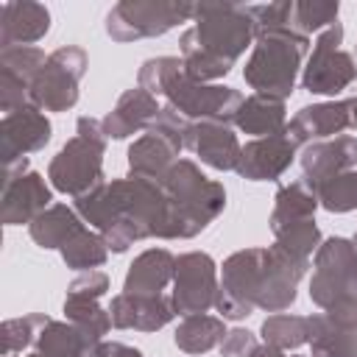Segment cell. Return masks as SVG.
<instances>
[{"label":"cell","mask_w":357,"mask_h":357,"mask_svg":"<svg viewBox=\"0 0 357 357\" xmlns=\"http://www.w3.org/2000/svg\"><path fill=\"white\" fill-rule=\"evenodd\" d=\"M310 357H357V329L332 324L324 312L310 315Z\"/></svg>","instance_id":"83f0119b"},{"label":"cell","mask_w":357,"mask_h":357,"mask_svg":"<svg viewBox=\"0 0 357 357\" xmlns=\"http://www.w3.org/2000/svg\"><path fill=\"white\" fill-rule=\"evenodd\" d=\"M86 357H142V351L126 343H98L86 351Z\"/></svg>","instance_id":"74e56055"},{"label":"cell","mask_w":357,"mask_h":357,"mask_svg":"<svg viewBox=\"0 0 357 357\" xmlns=\"http://www.w3.org/2000/svg\"><path fill=\"white\" fill-rule=\"evenodd\" d=\"M310 268V259L293 257L279 243L268 248H245L223 262V282L218 284L215 310L240 321L254 307L282 312L296 301V284Z\"/></svg>","instance_id":"6da1fadb"},{"label":"cell","mask_w":357,"mask_h":357,"mask_svg":"<svg viewBox=\"0 0 357 357\" xmlns=\"http://www.w3.org/2000/svg\"><path fill=\"white\" fill-rule=\"evenodd\" d=\"M351 126V103L349 100H329L304 106L296 112V117L287 123V134L296 145L321 142L329 137H340Z\"/></svg>","instance_id":"ac0fdd59"},{"label":"cell","mask_w":357,"mask_h":357,"mask_svg":"<svg viewBox=\"0 0 357 357\" xmlns=\"http://www.w3.org/2000/svg\"><path fill=\"white\" fill-rule=\"evenodd\" d=\"M106 254H109V248H106L103 237L89 231L86 226L61 245V257H64L67 268H75V271H95V268H100L106 262Z\"/></svg>","instance_id":"1f68e13d"},{"label":"cell","mask_w":357,"mask_h":357,"mask_svg":"<svg viewBox=\"0 0 357 357\" xmlns=\"http://www.w3.org/2000/svg\"><path fill=\"white\" fill-rule=\"evenodd\" d=\"M159 103H156V95H151L145 86H131L120 95V100L114 103V109L100 120L103 123V131L106 137H114V139H126L142 128H151V123L156 120L159 114Z\"/></svg>","instance_id":"44dd1931"},{"label":"cell","mask_w":357,"mask_h":357,"mask_svg":"<svg viewBox=\"0 0 357 357\" xmlns=\"http://www.w3.org/2000/svg\"><path fill=\"white\" fill-rule=\"evenodd\" d=\"M50 31V11L33 0H6L0 6V50L28 47Z\"/></svg>","instance_id":"ffe728a7"},{"label":"cell","mask_w":357,"mask_h":357,"mask_svg":"<svg viewBox=\"0 0 357 357\" xmlns=\"http://www.w3.org/2000/svg\"><path fill=\"white\" fill-rule=\"evenodd\" d=\"M240 131L259 137H271V134H282L287 128V114H284V100L271 98V95H248L243 98V103L234 112L231 120Z\"/></svg>","instance_id":"cb8c5ba5"},{"label":"cell","mask_w":357,"mask_h":357,"mask_svg":"<svg viewBox=\"0 0 357 357\" xmlns=\"http://www.w3.org/2000/svg\"><path fill=\"white\" fill-rule=\"evenodd\" d=\"M218 265L204 251H187L176 257L173 273V307L178 315H195L215 307Z\"/></svg>","instance_id":"8fae6325"},{"label":"cell","mask_w":357,"mask_h":357,"mask_svg":"<svg viewBox=\"0 0 357 357\" xmlns=\"http://www.w3.org/2000/svg\"><path fill=\"white\" fill-rule=\"evenodd\" d=\"M223 337H226L223 318H215L206 312L184 315V321L176 329V346L187 354H204L218 343H223Z\"/></svg>","instance_id":"f1b7e54d"},{"label":"cell","mask_w":357,"mask_h":357,"mask_svg":"<svg viewBox=\"0 0 357 357\" xmlns=\"http://www.w3.org/2000/svg\"><path fill=\"white\" fill-rule=\"evenodd\" d=\"M33 351H39L42 357H86L89 343L70 321L47 318L45 326L36 332Z\"/></svg>","instance_id":"f546056e"},{"label":"cell","mask_w":357,"mask_h":357,"mask_svg":"<svg viewBox=\"0 0 357 357\" xmlns=\"http://www.w3.org/2000/svg\"><path fill=\"white\" fill-rule=\"evenodd\" d=\"M64 318L84 335V340L92 346L103 343V335L112 326V315L109 310H103L98 304V296H86L81 290H67L64 298Z\"/></svg>","instance_id":"d4e9b609"},{"label":"cell","mask_w":357,"mask_h":357,"mask_svg":"<svg viewBox=\"0 0 357 357\" xmlns=\"http://www.w3.org/2000/svg\"><path fill=\"white\" fill-rule=\"evenodd\" d=\"M106 131L95 117H78L75 137L53 156L47 167L50 184L64 195H86L103 184V153H106Z\"/></svg>","instance_id":"52a82bcc"},{"label":"cell","mask_w":357,"mask_h":357,"mask_svg":"<svg viewBox=\"0 0 357 357\" xmlns=\"http://www.w3.org/2000/svg\"><path fill=\"white\" fill-rule=\"evenodd\" d=\"M8 357H14V354H8Z\"/></svg>","instance_id":"ee69618b"},{"label":"cell","mask_w":357,"mask_h":357,"mask_svg":"<svg viewBox=\"0 0 357 357\" xmlns=\"http://www.w3.org/2000/svg\"><path fill=\"white\" fill-rule=\"evenodd\" d=\"M254 349H257V337L248 329H231V332H226V337L220 343L223 357H251Z\"/></svg>","instance_id":"8d00e7d4"},{"label":"cell","mask_w":357,"mask_h":357,"mask_svg":"<svg viewBox=\"0 0 357 357\" xmlns=\"http://www.w3.org/2000/svg\"><path fill=\"white\" fill-rule=\"evenodd\" d=\"M28 357H42V354H39V351H31V354H28Z\"/></svg>","instance_id":"60d3db41"},{"label":"cell","mask_w":357,"mask_h":357,"mask_svg":"<svg viewBox=\"0 0 357 357\" xmlns=\"http://www.w3.org/2000/svg\"><path fill=\"white\" fill-rule=\"evenodd\" d=\"M248 17L254 22V31H271V28H290L293 20V3H262V6H245Z\"/></svg>","instance_id":"d590c367"},{"label":"cell","mask_w":357,"mask_h":357,"mask_svg":"<svg viewBox=\"0 0 357 357\" xmlns=\"http://www.w3.org/2000/svg\"><path fill=\"white\" fill-rule=\"evenodd\" d=\"M159 184L170 198L178 240H187L204 231L226 206L223 184L206 178L190 159H178Z\"/></svg>","instance_id":"8992f818"},{"label":"cell","mask_w":357,"mask_h":357,"mask_svg":"<svg viewBox=\"0 0 357 357\" xmlns=\"http://www.w3.org/2000/svg\"><path fill=\"white\" fill-rule=\"evenodd\" d=\"M257 39L248 8L240 3H195V25L181 33L184 73L198 81L223 78Z\"/></svg>","instance_id":"7a4b0ae2"},{"label":"cell","mask_w":357,"mask_h":357,"mask_svg":"<svg viewBox=\"0 0 357 357\" xmlns=\"http://www.w3.org/2000/svg\"><path fill=\"white\" fill-rule=\"evenodd\" d=\"M86 53L75 45H64L47 56L36 78L31 81V103L45 112H67L78 100V84L86 73Z\"/></svg>","instance_id":"9c48e42d"},{"label":"cell","mask_w":357,"mask_h":357,"mask_svg":"<svg viewBox=\"0 0 357 357\" xmlns=\"http://www.w3.org/2000/svg\"><path fill=\"white\" fill-rule=\"evenodd\" d=\"M139 86H145L151 95H165L167 106H173L187 120L198 117L229 123L234 120V112L243 103V95L231 86L192 81L184 73V61L178 56L148 59L139 67Z\"/></svg>","instance_id":"3957f363"},{"label":"cell","mask_w":357,"mask_h":357,"mask_svg":"<svg viewBox=\"0 0 357 357\" xmlns=\"http://www.w3.org/2000/svg\"><path fill=\"white\" fill-rule=\"evenodd\" d=\"M84 229L81 218L75 209H70L67 204H53L47 206L31 226V240L39 245V248H61L73 234H78Z\"/></svg>","instance_id":"484cf974"},{"label":"cell","mask_w":357,"mask_h":357,"mask_svg":"<svg viewBox=\"0 0 357 357\" xmlns=\"http://www.w3.org/2000/svg\"><path fill=\"white\" fill-rule=\"evenodd\" d=\"M251 357H290V354H284L282 349H273V346H265V343H262V346L254 349Z\"/></svg>","instance_id":"f35d334b"},{"label":"cell","mask_w":357,"mask_h":357,"mask_svg":"<svg viewBox=\"0 0 357 357\" xmlns=\"http://www.w3.org/2000/svg\"><path fill=\"white\" fill-rule=\"evenodd\" d=\"M315 192H318V204L326 212H351V209H357V170H349V173H340V176L329 178Z\"/></svg>","instance_id":"836d02e7"},{"label":"cell","mask_w":357,"mask_h":357,"mask_svg":"<svg viewBox=\"0 0 357 357\" xmlns=\"http://www.w3.org/2000/svg\"><path fill=\"white\" fill-rule=\"evenodd\" d=\"M195 17V3L173 0H120L106 14V33L114 42H134L148 36H162L178 22Z\"/></svg>","instance_id":"ba28073f"},{"label":"cell","mask_w":357,"mask_h":357,"mask_svg":"<svg viewBox=\"0 0 357 357\" xmlns=\"http://www.w3.org/2000/svg\"><path fill=\"white\" fill-rule=\"evenodd\" d=\"M50 201H53L50 187L36 170H28V159L17 162L14 167H6L3 206H0V218L6 226H17V223L31 226L50 206Z\"/></svg>","instance_id":"7c38bea8"},{"label":"cell","mask_w":357,"mask_h":357,"mask_svg":"<svg viewBox=\"0 0 357 357\" xmlns=\"http://www.w3.org/2000/svg\"><path fill=\"white\" fill-rule=\"evenodd\" d=\"M47 61L42 47H6L0 50V109L3 114L31 103V81Z\"/></svg>","instance_id":"5bb4252c"},{"label":"cell","mask_w":357,"mask_h":357,"mask_svg":"<svg viewBox=\"0 0 357 357\" xmlns=\"http://www.w3.org/2000/svg\"><path fill=\"white\" fill-rule=\"evenodd\" d=\"M50 142V123L36 109L33 103L14 109L3 114L0 120V151H3V165L14 167L17 162L28 159V153L42 151Z\"/></svg>","instance_id":"4fadbf2b"},{"label":"cell","mask_w":357,"mask_h":357,"mask_svg":"<svg viewBox=\"0 0 357 357\" xmlns=\"http://www.w3.org/2000/svg\"><path fill=\"white\" fill-rule=\"evenodd\" d=\"M178 151H181V148H178L170 137H165V134L148 128V131L128 148V165H131V173H134V176H142V178L162 181L165 173L176 165Z\"/></svg>","instance_id":"603a6c76"},{"label":"cell","mask_w":357,"mask_h":357,"mask_svg":"<svg viewBox=\"0 0 357 357\" xmlns=\"http://www.w3.org/2000/svg\"><path fill=\"white\" fill-rule=\"evenodd\" d=\"M310 298L332 324L357 329V248L351 240L329 237L318 245Z\"/></svg>","instance_id":"277c9868"},{"label":"cell","mask_w":357,"mask_h":357,"mask_svg":"<svg viewBox=\"0 0 357 357\" xmlns=\"http://www.w3.org/2000/svg\"><path fill=\"white\" fill-rule=\"evenodd\" d=\"M315 206H318V192L304 178L282 184L276 190V206H273V215H271V229L276 231L282 226L310 220L315 215Z\"/></svg>","instance_id":"4316f807"},{"label":"cell","mask_w":357,"mask_h":357,"mask_svg":"<svg viewBox=\"0 0 357 357\" xmlns=\"http://www.w3.org/2000/svg\"><path fill=\"white\" fill-rule=\"evenodd\" d=\"M293 156H296V142L290 139V134L284 128L282 134L259 137V139H251L248 145H243L240 162L234 170L251 181H276L290 167Z\"/></svg>","instance_id":"9a60e30c"},{"label":"cell","mask_w":357,"mask_h":357,"mask_svg":"<svg viewBox=\"0 0 357 357\" xmlns=\"http://www.w3.org/2000/svg\"><path fill=\"white\" fill-rule=\"evenodd\" d=\"M349 103H351V126L357 128V95H354V98H349Z\"/></svg>","instance_id":"ab89813d"},{"label":"cell","mask_w":357,"mask_h":357,"mask_svg":"<svg viewBox=\"0 0 357 357\" xmlns=\"http://www.w3.org/2000/svg\"><path fill=\"white\" fill-rule=\"evenodd\" d=\"M307 45L310 39L293 28L259 31L243 70L245 84L257 89V95H271L284 100L296 86V75L307 53Z\"/></svg>","instance_id":"5b68a950"},{"label":"cell","mask_w":357,"mask_h":357,"mask_svg":"<svg viewBox=\"0 0 357 357\" xmlns=\"http://www.w3.org/2000/svg\"><path fill=\"white\" fill-rule=\"evenodd\" d=\"M45 321H47V315H42V312H31V315H22V318L3 321V326H0V335H3V357L17 354V351L33 346L36 332L45 326Z\"/></svg>","instance_id":"e575fe53"},{"label":"cell","mask_w":357,"mask_h":357,"mask_svg":"<svg viewBox=\"0 0 357 357\" xmlns=\"http://www.w3.org/2000/svg\"><path fill=\"white\" fill-rule=\"evenodd\" d=\"M262 340L265 346L273 349H298L304 343H310V318L304 315H290V312H276L271 318L262 321Z\"/></svg>","instance_id":"4dcf8cb0"},{"label":"cell","mask_w":357,"mask_h":357,"mask_svg":"<svg viewBox=\"0 0 357 357\" xmlns=\"http://www.w3.org/2000/svg\"><path fill=\"white\" fill-rule=\"evenodd\" d=\"M173 273H176V257L167 248H148L131 262L123 293L159 296L167 287V282H173Z\"/></svg>","instance_id":"7402d4cb"},{"label":"cell","mask_w":357,"mask_h":357,"mask_svg":"<svg viewBox=\"0 0 357 357\" xmlns=\"http://www.w3.org/2000/svg\"><path fill=\"white\" fill-rule=\"evenodd\" d=\"M337 11H340V3L335 0H298L293 3V20H290V28L310 36L312 31H326L329 25L337 22Z\"/></svg>","instance_id":"d6a6232c"},{"label":"cell","mask_w":357,"mask_h":357,"mask_svg":"<svg viewBox=\"0 0 357 357\" xmlns=\"http://www.w3.org/2000/svg\"><path fill=\"white\" fill-rule=\"evenodd\" d=\"M184 148H190L204 165H209L215 170H234L240 162V151H243V145L237 142L229 123H218V120L190 123Z\"/></svg>","instance_id":"d6986e66"},{"label":"cell","mask_w":357,"mask_h":357,"mask_svg":"<svg viewBox=\"0 0 357 357\" xmlns=\"http://www.w3.org/2000/svg\"><path fill=\"white\" fill-rule=\"evenodd\" d=\"M357 165V139L354 137H335V139H321V142H310L301 151V170H304V181L318 190L321 184H326L329 178L349 173Z\"/></svg>","instance_id":"2e32d148"},{"label":"cell","mask_w":357,"mask_h":357,"mask_svg":"<svg viewBox=\"0 0 357 357\" xmlns=\"http://www.w3.org/2000/svg\"><path fill=\"white\" fill-rule=\"evenodd\" d=\"M354 59H357V47H354Z\"/></svg>","instance_id":"7bdbcfd3"},{"label":"cell","mask_w":357,"mask_h":357,"mask_svg":"<svg viewBox=\"0 0 357 357\" xmlns=\"http://www.w3.org/2000/svg\"><path fill=\"white\" fill-rule=\"evenodd\" d=\"M109 315H112V324L117 329L156 332L176 318V307H173V296H165V293H159V296L120 293L112 298Z\"/></svg>","instance_id":"e0dca14e"},{"label":"cell","mask_w":357,"mask_h":357,"mask_svg":"<svg viewBox=\"0 0 357 357\" xmlns=\"http://www.w3.org/2000/svg\"><path fill=\"white\" fill-rule=\"evenodd\" d=\"M351 243H354V248H357V234H354V237H351Z\"/></svg>","instance_id":"b9f144b4"},{"label":"cell","mask_w":357,"mask_h":357,"mask_svg":"<svg viewBox=\"0 0 357 357\" xmlns=\"http://www.w3.org/2000/svg\"><path fill=\"white\" fill-rule=\"evenodd\" d=\"M343 42V25L335 22L312 45V56L304 67L301 84L312 95H337L357 78V61L351 53L340 47Z\"/></svg>","instance_id":"30bf717a"}]
</instances>
